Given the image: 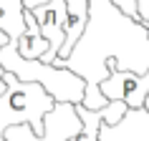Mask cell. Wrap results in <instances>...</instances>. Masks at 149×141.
I'll use <instances>...</instances> for the list:
<instances>
[{"label": "cell", "instance_id": "cell-1", "mask_svg": "<svg viewBox=\"0 0 149 141\" xmlns=\"http://www.w3.org/2000/svg\"><path fill=\"white\" fill-rule=\"evenodd\" d=\"M0 66L10 73H15L20 81H33L40 83L56 101H68V103H81L86 81L71 68H61L53 63H43L40 58H23L18 53V43L8 40L5 46H0Z\"/></svg>", "mask_w": 149, "mask_h": 141}, {"label": "cell", "instance_id": "cell-2", "mask_svg": "<svg viewBox=\"0 0 149 141\" xmlns=\"http://www.w3.org/2000/svg\"><path fill=\"white\" fill-rule=\"evenodd\" d=\"M5 91L0 93V141H5V129L28 124L36 133H43V116L53 109L56 98L40 83L20 81L15 73L5 70Z\"/></svg>", "mask_w": 149, "mask_h": 141}, {"label": "cell", "instance_id": "cell-3", "mask_svg": "<svg viewBox=\"0 0 149 141\" xmlns=\"http://www.w3.org/2000/svg\"><path fill=\"white\" fill-rule=\"evenodd\" d=\"M81 131V118L68 101H56L43 116V133H36L28 124H15L5 129V141H68Z\"/></svg>", "mask_w": 149, "mask_h": 141}, {"label": "cell", "instance_id": "cell-4", "mask_svg": "<svg viewBox=\"0 0 149 141\" xmlns=\"http://www.w3.org/2000/svg\"><path fill=\"white\" fill-rule=\"evenodd\" d=\"M106 68H109V76L99 83V91L109 101H124L129 109H144V101L149 96V68L144 73L119 68L114 58L106 61Z\"/></svg>", "mask_w": 149, "mask_h": 141}, {"label": "cell", "instance_id": "cell-5", "mask_svg": "<svg viewBox=\"0 0 149 141\" xmlns=\"http://www.w3.org/2000/svg\"><path fill=\"white\" fill-rule=\"evenodd\" d=\"M33 15L38 20V28H40V35L48 40V50L40 55L43 63H53L61 53V46H63V23H66V0H48V3H40L36 5Z\"/></svg>", "mask_w": 149, "mask_h": 141}, {"label": "cell", "instance_id": "cell-6", "mask_svg": "<svg viewBox=\"0 0 149 141\" xmlns=\"http://www.w3.org/2000/svg\"><path fill=\"white\" fill-rule=\"evenodd\" d=\"M73 109L81 118V131L71 136L68 141H101V124L119 126L124 121L129 106L124 101H109L101 109H86L84 103H73Z\"/></svg>", "mask_w": 149, "mask_h": 141}, {"label": "cell", "instance_id": "cell-7", "mask_svg": "<svg viewBox=\"0 0 149 141\" xmlns=\"http://www.w3.org/2000/svg\"><path fill=\"white\" fill-rule=\"evenodd\" d=\"M86 25H88V0H66V23H63L66 38H63L58 58L71 55V50L79 46L81 35L86 33Z\"/></svg>", "mask_w": 149, "mask_h": 141}, {"label": "cell", "instance_id": "cell-8", "mask_svg": "<svg viewBox=\"0 0 149 141\" xmlns=\"http://www.w3.org/2000/svg\"><path fill=\"white\" fill-rule=\"evenodd\" d=\"M23 18H25V30L18 38V53L23 55V58H28V61H33V58H40L48 50V40L40 35L38 20H36L31 8L23 10Z\"/></svg>", "mask_w": 149, "mask_h": 141}, {"label": "cell", "instance_id": "cell-9", "mask_svg": "<svg viewBox=\"0 0 149 141\" xmlns=\"http://www.w3.org/2000/svg\"><path fill=\"white\" fill-rule=\"evenodd\" d=\"M23 10H25L23 0H0V30L15 43L25 30Z\"/></svg>", "mask_w": 149, "mask_h": 141}, {"label": "cell", "instance_id": "cell-10", "mask_svg": "<svg viewBox=\"0 0 149 141\" xmlns=\"http://www.w3.org/2000/svg\"><path fill=\"white\" fill-rule=\"evenodd\" d=\"M111 8H116L124 18H129L132 23L141 25V15H139V3L136 0H111Z\"/></svg>", "mask_w": 149, "mask_h": 141}, {"label": "cell", "instance_id": "cell-11", "mask_svg": "<svg viewBox=\"0 0 149 141\" xmlns=\"http://www.w3.org/2000/svg\"><path fill=\"white\" fill-rule=\"evenodd\" d=\"M40 3H48V0H23L25 8H36V5H40Z\"/></svg>", "mask_w": 149, "mask_h": 141}, {"label": "cell", "instance_id": "cell-12", "mask_svg": "<svg viewBox=\"0 0 149 141\" xmlns=\"http://www.w3.org/2000/svg\"><path fill=\"white\" fill-rule=\"evenodd\" d=\"M8 40H10V38H8V35H5V33H3V30H0V46H5Z\"/></svg>", "mask_w": 149, "mask_h": 141}, {"label": "cell", "instance_id": "cell-13", "mask_svg": "<svg viewBox=\"0 0 149 141\" xmlns=\"http://www.w3.org/2000/svg\"><path fill=\"white\" fill-rule=\"evenodd\" d=\"M144 109H147V111H149V96H147V101H144Z\"/></svg>", "mask_w": 149, "mask_h": 141}]
</instances>
